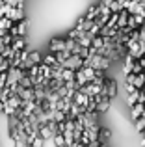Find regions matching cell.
I'll return each mask as SVG.
<instances>
[{"instance_id":"5","label":"cell","mask_w":145,"mask_h":147,"mask_svg":"<svg viewBox=\"0 0 145 147\" xmlns=\"http://www.w3.org/2000/svg\"><path fill=\"white\" fill-rule=\"evenodd\" d=\"M62 76H63V82H71V80L76 78V73L71 71V69H63V71H62Z\"/></svg>"},{"instance_id":"3","label":"cell","mask_w":145,"mask_h":147,"mask_svg":"<svg viewBox=\"0 0 145 147\" xmlns=\"http://www.w3.org/2000/svg\"><path fill=\"white\" fill-rule=\"evenodd\" d=\"M7 19H9L11 22H21V21H24V17H22V9H21V7H11L9 13H7Z\"/></svg>"},{"instance_id":"1","label":"cell","mask_w":145,"mask_h":147,"mask_svg":"<svg viewBox=\"0 0 145 147\" xmlns=\"http://www.w3.org/2000/svg\"><path fill=\"white\" fill-rule=\"evenodd\" d=\"M84 63V60L80 56H75V54H72L71 58H67L65 61H63V63H60L62 65V69H71V71H75L76 67H80V65Z\"/></svg>"},{"instance_id":"8","label":"cell","mask_w":145,"mask_h":147,"mask_svg":"<svg viewBox=\"0 0 145 147\" xmlns=\"http://www.w3.org/2000/svg\"><path fill=\"white\" fill-rule=\"evenodd\" d=\"M17 26H19V37H24V34H26V22L21 21Z\"/></svg>"},{"instance_id":"2","label":"cell","mask_w":145,"mask_h":147,"mask_svg":"<svg viewBox=\"0 0 145 147\" xmlns=\"http://www.w3.org/2000/svg\"><path fill=\"white\" fill-rule=\"evenodd\" d=\"M50 50H52L54 54L67 50V41H65V39H52V41H50Z\"/></svg>"},{"instance_id":"4","label":"cell","mask_w":145,"mask_h":147,"mask_svg":"<svg viewBox=\"0 0 145 147\" xmlns=\"http://www.w3.org/2000/svg\"><path fill=\"white\" fill-rule=\"evenodd\" d=\"M43 63L48 65V67H58V60H56V54H47V56H43Z\"/></svg>"},{"instance_id":"9","label":"cell","mask_w":145,"mask_h":147,"mask_svg":"<svg viewBox=\"0 0 145 147\" xmlns=\"http://www.w3.org/2000/svg\"><path fill=\"white\" fill-rule=\"evenodd\" d=\"M72 147H84V145H82V144H80V142H76V144H75V145H72Z\"/></svg>"},{"instance_id":"6","label":"cell","mask_w":145,"mask_h":147,"mask_svg":"<svg viewBox=\"0 0 145 147\" xmlns=\"http://www.w3.org/2000/svg\"><path fill=\"white\" fill-rule=\"evenodd\" d=\"M75 102H76V104H87L86 93H80V91H76V93H75Z\"/></svg>"},{"instance_id":"7","label":"cell","mask_w":145,"mask_h":147,"mask_svg":"<svg viewBox=\"0 0 145 147\" xmlns=\"http://www.w3.org/2000/svg\"><path fill=\"white\" fill-rule=\"evenodd\" d=\"M54 145L56 147H65V138H63V134H56L54 136Z\"/></svg>"}]
</instances>
